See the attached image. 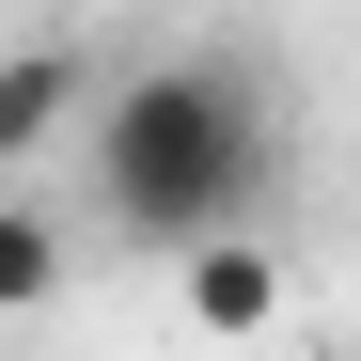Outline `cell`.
Returning a JSON list of instances; mask_svg holds the SVG:
<instances>
[{
	"label": "cell",
	"mask_w": 361,
	"mask_h": 361,
	"mask_svg": "<svg viewBox=\"0 0 361 361\" xmlns=\"http://www.w3.org/2000/svg\"><path fill=\"white\" fill-rule=\"evenodd\" d=\"M47 283H63V235L32 204H0V314H47Z\"/></svg>",
	"instance_id": "cell-4"
},
{
	"label": "cell",
	"mask_w": 361,
	"mask_h": 361,
	"mask_svg": "<svg viewBox=\"0 0 361 361\" xmlns=\"http://www.w3.org/2000/svg\"><path fill=\"white\" fill-rule=\"evenodd\" d=\"M79 142H94V204H110V235L157 252V267L220 252V235L252 220V189H267V94H252L235 47H173V63L110 79Z\"/></svg>",
	"instance_id": "cell-1"
},
{
	"label": "cell",
	"mask_w": 361,
	"mask_h": 361,
	"mask_svg": "<svg viewBox=\"0 0 361 361\" xmlns=\"http://www.w3.org/2000/svg\"><path fill=\"white\" fill-rule=\"evenodd\" d=\"M173 298H189V330L204 345H267L283 330V252H267V235H220V252H189V267H173Z\"/></svg>",
	"instance_id": "cell-2"
},
{
	"label": "cell",
	"mask_w": 361,
	"mask_h": 361,
	"mask_svg": "<svg viewBox=\"0 0 361 361\" xmlns=\"http://www.w3.org/2000/svg\"><path fill=\"white\" fill-rule=\"evenodd\" d=\"M94 126V79H79V47H0V173L47 157V142H79Z\"/></svg>",
	"instance_id": "cell-3"
}]
</instances>
